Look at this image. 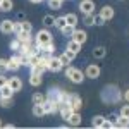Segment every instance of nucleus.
I'll use <instances>...</instances> for the list:
<instances>
[{
	"label": "nucleus",
	"instance_id": "obj_29",
	"mask_svg": "<svg viewBox=\"0 0 129 129\" xmlns=\"http://www.w3.org/2000/svg\"><path fill=\"white\" fill-rule=\"evenodd\" d=\"M66 24H67V22H66V16L55 17V28H57V29H62V28H64Z\"/></svg>",
	"mask_w": 129,
	"mask_h": 129
},
{
	"label": "nucleus",
	"instance_id": "obj_31",
	"mask_svg": "<svg viewBox=\"0 0 129 129\" xmlns=\"http://www.w3.org/2000/svg\"><path fill=\"white\" fill-rule=\"evenodd\" d=\"M74 29H76L74 26H71V24H66V26H64V28L60 29V33H62L64 36H71V35H72V31H74Z\"/></svg>",
	"mask_w": 129,
	"mask_h": 129
},
{
	"label": "nucleus",
	"instance_id": "obj_8",
	"mask_svg": "<svg viewBox=\"0 0 129 129\" xmlns=\"http://www.w3.org/2000/svg\"><path fill=\"white\" fill-rule=\"evenodd\" d=\"M71 40L78 41V43H86V40H88V35H86V31L84 29H74L72 31V35H71Z\"/></svg>",
	"mask_w": 129,
	"mask_h": 129
},
{
	"label": "nucleus",
	"instance_id": "obj_18",
	"mask_svg": "<svg viewBox=\"0 0 129 129\" xmlns=\"http://www.w3.org/2000/svg\"><path fill=\"white\" fill-rule=\"evenodd\" d=\"M43 83V74H31L29 76V84L31 86H40Z\"/></svg>",
	"mask_w": 129,
	"mask_h": 129
},
{
	"label": "nucleus",
	"instance_id": "obj_51",
	"mask_svg": "<svg viewBox=\"0 0 129 129\" xmlns=\"http://www.w3.org/2000/svg\"><path fill=\"white\" fill-rule=\"evenodd\" d=\"M60 2H64V0H60Z\"/></svg>",
	"mask_w": 129,
	"mask_h": 129
},
{
	"label": "nucleus",
	"instance_id": "obj_32",
	"mask_svg": "<svg viewBox=\"0 0 129 129\" xmlns=\"http://www.w3.org/2000/svg\"><path fill=\"white\" fill-rule=\"evenodd\" d=\"M83 22H84L86 26H93V24H95V14H86L84 19H83Z\"/></svg>",
	"mask_w": 129,
	"mask_h": 129
},
{
	"label": "nucleus",
	"instance_id": "obj_38",
	"mask_svg": "<svg viewBox=\"0 0 129 129\" xmlns=\"http://www.w3.org/2000/svg\"><path fill=\"white\" fill-rule=\"evenodd\" d=\"M53 50H55V47H53V41H50V43H47V45L41 48V52H48V53H53Z\"/></svg>",
	"mask_w": 129,
	"mask_h": 129
},
{
	"label": "nucleus",
	"instance_id": "obj_41",
	"mask_svg": "<svg viewBox=\"0 0 129 129\" xmlns=\"http://www.w3.org/2000/svg\"><path fill=\"white\" fill-rule=\"evenodd\" d=\"M29 69H31V74H43V72H45L38 64H36V66H33V67H29Z\"/></svg>",
	"mask_w": 129,
	"mask_h": 129
},
{
	"label": "nucleus",
	"instance_id": "obj_25",
	"mask_svg": "<svg viewBox=\"0 0 129 129\" xmlns=\"http://www.w3.org/2000/svg\"><path fill=\"white\" fill-rule=\"evenodd\" d=\"M0 96H14V89L9 86V83L0 88Z\"/></svg>",
	"mask_w": 129,
	"mask_h": 129
},
{
	"label": "nucleus",
	"instance_id": "obj_35",
	"mask_svg": "<svg viewBox=\"0 0 129 129\" xmlns=\"http://www.w3.org/2000/svg\"><path fill=\"white\" fill-rule=\"evenodd\" d=\"M10 48H12V50H21V48H22V43H21L19 38H16V40L10 41Z\"/></svg>",
	"mask_w": 129,
	"mask_h": 129
},
{
	"label": "nucleus",
	"instance_id": "obj_46",
	"mask_svg": "<svg viewBox=\"0 0 129 129\" xmlns=\"http://www.w3.org/2000/svg\"><path fill=\"white\" fill-rule=\"evenodd\" d=\"M66 55H67V57L71 59V62H72V60L76 59V55H78V53H74V52H71V50H67V48H66Z\"/></svg>",
	"mask_w": 129,
	"mask_h": 129
},
{
	"label": "nucleus",
	"instance_id": "obj_27",
	"mask_svg": "<svg viewBox=\"0 0 129 129\" xmlns=\"http://www.w3.org/2000/svg\"><path fill=\"white\" fill-rule=\"evenodd\" d=\"M43 26H45V28H52V26H55V17H53V16H45V17H43Z\"/></svg>",
	"mask_w": 129,
	"mask_h": 129
},
{
	"label": "nucleus",
	"instance_id": "obj_13",
	"mask_svg": "<svg viewBox=\"0 0 129 129\" xmlns=\"http://www.w3.org/2000/svg\"><path fill=\"white\" fill-rule=\"evenodd\" d=\"M17 38L21 40L22 47H26V45L33 43V36H31V33H28V31H22V29H21L19 33H17Z\"/></svg>",
	"mask_w": 129,
	"mask_h": 129
},
{
	"label": "nucleus",
	"instance_id": "obj_36",
	"mask_svg": "<svg viewBox=\"0 0 129 129\" xmlns=\"http://www.w3.org/2000/svg\"><path fill=\"white\" fill-rule=\"evenodd\" d=\"M59 60L62 62V66H64V67H66V66H69V64H71V59L67 57V55H66V52H64L62 55H59Z\"/></svg>",
	"mask_w": 129,
	"mask_h": 129
},
{
	"label": "nucleus",
	"instance_id": "obj_47",
	"mask_svg": "<svg viewBox=\"0 0 129 129\" xmlns=\"http://www.w3.org/2000/svg\"><path fill=\"white\" fill-rule=\"evenodd\" d=\"M19 31H21V22H16V21H14V33L17 35Z\"/></svg>",
	"mask_w": 129,
	"mask_h": 129
},
{
	"label": "nucleus",
	"instance_id": "obj_6",
	"mask_svg": "<svg viewBox=\"0 0 129 129\" xmlns=\"http://www.w3.org/2000/svg\"><path fill=\"white\" fill-rule=\"evenodd\" d=\"M79 10L83 12V16H86V14H95V2H93V0H81Z\"/></svg>",
	"mask_w": 129,
	"mask_h": 129
},
{
	"label": "nucleus",
	"instance_id": "obj_24",
	"mask_svg": "<svg viewBox=\"0 0 129 129\" xmlns=\"http://www.w3.org/2000/svg\"><path fill=\"white\" fill-rule=\"evenodd\" d=\"M114 127H129V119L124 117V115H119V119L114 124Z\"/></svg>",
	"mask_w": 129,
	"mask_h": 129
},
{
	"label": "nucleus",
	"instance_id": "obj_17",
	"mask_svg": "<svg viewBox=\"0 0 129 129\" xmlns=\"http://www.w3.org/2000/svg\"><path fill=\"white\" fill-rule=\"evenodd\" d=\"M14 9V2L12 0H2L0 2V12H10Z\"/></svg>",
	"mask_w": 129,
	"mask_h": 129
},
{
	"label": "nucleus",
	"instance_id": "obj_16",
	"mask_svg": "<svg viewBox=\"0 0 129 129\" xmlns=\"http://www.w3.org/2000/svg\"><path fill=\"white\" fill-rule=\"evenodd\" d=\"M60 95H62V89H60V88H52L48 91V95H47V98H48V100H53V102H59Z\"/></svg>",
	"mask_w": 129,
	"mask_h": 129
},
{
	"label": "nucleus",
	"instance_id": "obj_20",
	"mask_svg": "<svg viewBox=\"0 0 129 129\" xmlns=\"http://www.w3.org/2000/svg\"><path fill=\"white\" fill-rule=\"evenodd\" d=\"M105 55H107L105 47H95V48H93V57H95V59H103Z\"/></svg>",
	"mask_w": 129,
	"mask_h": 129
},
{
	"label": "nucleus",
	"instance_id": "obj_14",
	"mask_svg": "<svg viewBox=\"0 0 129 129\" xmlns=\"http://www.w3.org/2000/svg\"><path fill=\"white\" fill-rule=\"evenodd\" d=\"M67 124L72 126V127L81 126V114H79V112H72V114H71V117L67 119Z\"/></svg>",
	"mask_w": 129,
	"mask_h": 129
},
{
	"label": "nucleus",
	"instance_id": "obj_39",
	"mask_svg": "<svg viewBox=\"0 0 129 129\" xmlns=\"http://www.w3.org/2000/svg\"><path fill=\"white\" fill-rule=\"evenodd\" d=\"M119 115H124V117H127V119H129V105H122V107H120Z\"/></svg>",
	"mask_w": 129,
	"mask_h": 129
},
{
	"label": "nucleus",
	"instance_id": "obj_48",
	"mask_svg": "<svg viewBox=\"0 0 129 129\" xmlns=\"http://www.w3.org/2000/svg\"><path fill=\"white\" fill-rule=\"evenodd\" d=\"M122 98H124V100H126V102L129 103V89H126V91H124V95H122Z\"/></svg>",
	"mask_w": 129,
	"mask_h": 129
},
{
	"label": "nucleus",
	"instance_id": "obj_7",
	"mask_svg": "<svg viewBox=\"0 0 129 129\" xmlns=\"http://www.w3.org/2000/svg\"><path fill=\"white\" fill-rule=\"evenodd\" d=\"M62 69H64V66H62V62L59 60V57L52 55L48 59V71L50 72H60Z\"/></svg>",
	"mask_w": 129,
	"mask_h": 129
},
{
	"label": "nucleus",
	"instance_id": "obj_15",
	"mask_svg": "<svg viewBox=\"0 0 129 129\" xmlns=\"http://www.w3.org/2000/svg\"><path fill=\"white\" fill-rule=\"evenodd\" d=\"M9 86L14 89V93L16 91H21L22 89V81H21V78H9Z\"/></svg>",
	"mask_w": 129,
	"mask_h": 129
},
{
	"label": "nucleus",
	"instance_id": "obj_1",
	"mask_svg": "<svg viewBox=\"0 0 129 129\" xmlns=\"http://www.w3.org/2000/svg\"><path fill=\"white\" fill-rule=\"evenodd\" d=\"M102 100L105 103H119L122 100V93H120V89L115 84H109L102 91Z\"/></svg>",
	"mask_w": 129,
	"mask_h": 129
},
{
	"label": "nucleus",
	"instance_id": "obj_5",
	"mask_svg": "<svg viewBox=\"0 0 129 129\" xmlns=\"http://www.w3.org/2000/svg\"><path fill=\"white\" fill-rule=\"evenodd\" d=\"M100 66L98 64H89L88 67H86V71H84V78H88V79H96L100 76Z\"/></svg>",
	"mask_w": 129,
	"mask_h": 129
},
{
	"label": "nucleus",
	"instance_id": "obj_28",
	"mask_svg": "<svg viewBox=\"0 0 129 129\" xmlns=\"http://www.w3.org/2000/svg\"><path fill=\"white\" fill-rule=\"evenodd\" d=\"M103 120H105V117H103V115H95V117H93V120H91V126H93V127H102Z\"/></svg>",
	"mask_w": 129,
	"mask_h": 129
},
{
	"label": "nucleus",
	"instance_id": "obj_22",
	"mask_svg": "<svg viewBox=\"0 0 129 129\" xmlns=\"http://www.w3.org/2000/svg\"><path fill=\"white\" fill-rule=\"evenodd\" d=\"M81 43H78V41H74V40H71L69 43H67V50H71V52H74V53H79L81 52Z\"/></svg>",
	"mask_w": 129,
	"mask_h": 129
},
{
	"label": "nucleus",
	"instance_id": "obj_34",
	"mask_svg": "<svg viewBox=\"0 0 129 129\" xmlns=\"http://www.w3.org/2000/svg\"><path fill=\"white\" fill-rule=\"evenodd\" d=\"M21 29L31 33V31H33V24H31L29 21H21Z\"/></svg>",
	"mask_w": 129,
	"mask_h": 129
},
{
	"label": "nucleus",
	"instance_id": "obj_30",
	"mask_svg": "<svg viewBox=\"0 0 129 129\" xmlns=\"http://www.w3.org/2000/svg\"><path fill=\"white\" fill-rule=\"evenodd\" d=\"M33 115H35V117H43V115H45L43 107H41V105H33Z\"/></svg>",
	"mask_w": 129,
	"mask_h": 129
},
{
	"label": "nucleus",
	"instance_id": "obj_11",
	"mask_svg": "<svg viewBox=\"0 0 129 129\" xmlns=\"http://www.w3.org/2000/svg\"><path fill=\"white\" fill-rule=\"evenodd\" d=\"M22 66H21V60H19V55H16V57H10V59H7V69L9 71H19Z\"/></svg>",
	"mask_w": 129,
	"mask_h": 129
},
{
	"label": "nucleus",
	"instance_id": "obj_33",
	"mask_svg": "<svg viewBox=\"0 0 129 129\" xmlns=\"http://www.w3.org/2000/svg\"><path fill=\"white\" fill-rule=\"evenodd\" d=\"M47 2H48V7H50V9L59 10L60 7H62V2H60V0H47Z\"/></svg>",
	"mask_w": 129,
	"mask_h": 129
},
{
	"label": "nucleus",
	"instance_id": "obj_43",
	"mask_svg": "<svg viewBox=\"0 0 129 129\" xmlns=\"http://www.w3.org/2000/svg\"><path fill=\"white\" fill-rule=\"evenodd\" d=\"M95 24H98V26H102V24H105V19L102 17V16H95Z\"/></svg>",
	"mask_w": 129,
	"mask_h": 129
},
{
	"label": "nucleus",
	"instance_id": "obj_42",
	"mask_svg": "<svg viewBox=\"0 0 129 129\" xmlns=\"http://www.w3.org/2000/svg\"><path fill=\"white\" fill-rule=\"evenodd\" d=\"M7 83H9V78H7L5 74H0V88H2V86H5Z\"/></svg>",
	"mask_w": 129,
	"mask_h": 129
},
{
	"label": "nucleus",
	"instance_id": "obj_23",
	"mask_svg": "<svg viewBox=\"0 0 129 129\" xmlns=\"http://www.w3.org/2000/svg\"><path fill=\"white\" fill-rule=\"evenodd\" d=\"M66 22L76 28V26H78V16H76L74 12H69V14H66Z\"/></svg>",
	"mask_w": 129,
	"mask_h": 129
},
{
	"label": "nucleus",
	"instance_id": "obj_19",
	"mask_svg": "<svg viewBox=\"0 0 129 129\" xmlns=\"http://www.w3.org/2000/svg\"><path fill=\"white\" fill-rule=\"evenodd\" d=\"M14 105V96H0V107L9 109Z\"/></svg>",
	"mask_w": 129,
	"mask_h": 129
},
{
	"label": "nucleus",
	"instance_id": "obj_21",
	"mask_svg": "<svg viewBox=\"0 0 129 129\" xmlns=\"http://www.w3.org/2000/svg\"><path fill=\"white\" fill-rule=\"evenodd\" d=\"M59 114H60V117H62V119L67 122V119H69L71 114H72V109H71L69 105H66V107H62V109L59 110Z\"/></svg>",
	"mask_w": 129,
	"mask_h": 129
},
{
	"label": "nucleus",
	"instance_id": "obj_37",
	"mask_svg": "<svg viewBox=\"0 0 129 129\" xmlns=\"http://www.w3.org/2000/svg\"><path fill=\"white\" fill-rule=\"evenodd\" d=\"M19 60H21V66H26V67H29V57H28V55L21 53V55H19Z\"/></svg>",
	"mask_w": 129,
	"mask_h": 129
},
{
	"label": "nucleus",
	"instance_id": "obj_4",
	"mask_svg": "<svg viewBox=\"0 0 129 129\" xmlns=\"http://www.w3.org/2000/svg\"><path fill=\"white\" fill-rule=\"evenodd\" d=\"M67 105H69L72 112H79L81 107H83V100L78 93H69V102H67Z\"/></svg>",
	"mask_w": 129,
	"mask_h": 129
},
{
	"label": "nucleus",
	"instance_id": "obj_40",
	"mask_svg": "<svg viewBox=\"0 0 129 129\" xmlns=\"http://www.w3.org/2000/svg\"><path fill=\"white\" fill-rule=\"evenodd\" d=\"M7 69V59H0V74H4Z\"/></svg>",
	"mask_w": 129,
	"mask_h": 129
},
{
	"label": "nucleus",
	"instance_id": "obj_9",
	"mask_svg": "<svg viewBox=\"0 0 129 129\" xmlns=\"http://www.w3.org/2000/svg\"><path fill=\"white\" fill-rule=\"evenodd\" d=\"M0 31H2L4 35L14 33V21L12 19H4L2 22H0Z\"/></svg>",
	"mask_w": 129,
	"mask_h": 129
},
{
	"label": "nucleus",
	"instance_id": "obj_2",
	"mask_svg": "<svg viewBox=\"0 0 129 129\" xmlns=\"http://www.w3.org/2000/svg\"><path fill=\"white\" fill-rule=\"evenodd\" d=\"M66 76L69 78L71 83H74V84H81L83 79H84V72L79 69H76V67H72V66H66Z\"/></svg>",
	"mask_w": 129,
	"mask_h": 129
},
{
	"label": "nucleus",
	"instance_id": "obj_49",
	"mask_svg": "<svg viewBox=\"0 0 129 129\" xmlns=\"http://www.w3.org/2000/svg\"><path fill=\"white\" fill-rule=\"evenodd\" d=\"M33 4H40V2H43V0H31Z\"/></svg>",
	"mask_w": 129,
	"mask_h": 129
},
{
	"label": "nucleus",
	"instance_id": "obj_12",
	"mask_svg": "<svg viewBox=\"0 0 129 129\" xmlns=\"http://www.w3.org/2000/svg\"><path fill=\"white\" fill-rule=\"evenodd\" d=\"M114 14H115V12H114V7H112V5H103L102 10H100V16L105 19V22L112 19V17H114Z\"/></svg>",
	"mask_w": 129,
	"mask_h": 129
},
{
	"label": "nucleus",
	"instance_id": "obj_52",
	"mask_svg": "<svg viewBox=\"0 0 129 129\" xmlns=\"http://www.w3.org/2000/svg\"><path fill=\"white\" fill-rule=\"evenodd\" d=\"M0 2H2V0H0Z\"/></svg>",
	"mask_w": 129,
	"mask_h": 129
},
{
	"label": "nucleus",
	"instance_id": "obj_45",
	"mask_svg": "<svg viewBox=\"0 0 129 129\" xmlns=\"http://www.w3.org/2000/svg\"><path fill=\"white\" fill-rule=\"evenodd\" d=\"M102 127H103V129H109V127H114V124H112V122H110V120L107 119V117H105L103 124H102Z\"/></svg>",
	"mask_w": 129,
	"mask_h": 129
},
{
	"label": "nucleus",
	"instance_id": "obj_10",
	"mask_svg": "<svg viewBox=\"0 0 129 129\" xmlns=\"http://www.w3.org/2000/svg\"><path fill=\"white\" fill-rule=\"evenodd\" d=\"M41 107H43L45 115H48V114H55V112H57V105H55V102H53V100L47 98L43 103H41Z\"/></svg>",
	"mask_w": 129,
	"mask_h": 129
},
{
	"label": "nucleus",
	"instance_id": "obj_3",
	"mask_svg": "<svg viewBox=\"0 0 129 129\" xmlns=\"http://www.w3.org/2000/svg\"><path fill=\"white\" fill-rule=\"evenodd\" d=\"M50 41H53V38H52V33L48 31V28H45V29H40L38 33H36V36H35V43L40 47V50L47 45V43H50Z\"/></svg>",
	"mask_w": 129,
	"mask_h": 129
},
{
	"label": "nucleus",
	"instance_id": "obj_50",
	"mask_svg": "<svg viewBox=\"0 0 129 129\" xmlns=\"http://www.w3.org/2000/svg\"><path fill=\"white\" fill-rule=\"evenodd\" d=\"M2 126H4V124H2V119H0V127H2Z\"/></svg>",
	"mask_w": 129,
	"mask_h": 129
},
{
	"label": "nucleus",
	"instance_id": "obj_44",
	"mask_svg": "<svg viewBox=\"0 0 129 129\" xmlns=\"http://www.w3.org/2000/svg\"><path fill=\"white\" fill-rule=\"evenodd\" d=\"M107 119H109L110 122H112V124H115V122H117V119H119V114H110Z\"/></svg>",
	"mask_w": 129,
	"mask_h": 129
},
{
	"label": "nucleus",
	"instance_id": "obj_26",
	"mask_svg": "<svg viewBox=\"0 0 129 129\" xmlns=\"http://www.w3.org/2000/svg\"><path fill=\"white\" fill-rule=\"evenodd\" d=\"M45 100H47L45 95H41V93H35V95H33V98H31V102H33V105H41Z\"/></svg>",
	"mask_w": 129,
	"mask_h": 129
}]
</instances>
